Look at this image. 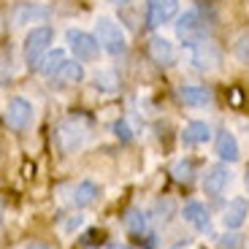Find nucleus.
I'll return each mask as SVG.
<instances>
[{"label": "nucleus", "mask_w": 249, "mask_h": 249, "mask_svg": "<svg viewBox=\"0 0 249 249\" xmlns=\"http://www.w3.org/2000/svg\"><path fill=\"white\" fill-rule=\"evenodd\" d=\"M95 38H98L100 49H106L108 54H122L124 52V33L114 19L98 17V22H95Z\"/></svg>", "instance_id": "nucleus-1"}, {"label": "nucleus", "mask_w": 249, "mask_h": 249, "mask_svg": "<svg viewBox=\"0 0 249 249\" xmlns=\"http://www.w3.org/2000/svg\"><path fill=\"white\" fill-rule=\"evenodd\" d=\"M87 124L81 122V119L71 117L65 119V122L57 127V146H60L62 152H76L84 146V141H87Z\"/></svg>", "instance_id": "nucleus-2"}, {"label": "nucleus", "mask_w": 249, "mask_h": 249, "mask_svg": "<svg viewBox=\"0 0 249 249\" xmlns=\"http://www.w3.org/2000/svg\"><path fill=\"white\" fill-rule=\"evenodd\" d=\"M65 38H68V46H71V52H73V60H79V62L98 60L100 44H98V38H95V36H89V33H84V30H73V27H71V30L65 33Z\"/></svg>", "instance_id": "nucleus-3"}, {"label": "nucleus", "mask_w": 249, "mask_h": 249, "mask_svg": "<svg viewBox=\"0 0 249 249\" xmlns=\"http://www.w3.org/2000/svg\"><path fill=\"white\" fill-rule=\"evenodd\" d=\"M52 38H54L52 27H33V30L27 33V38H25V60L30 62V65H38V60L49 52Z\"/></svg>", "instance_id": "nucleus-4"}, {"label": "nucleus", "mask_w": 249, "mask_h": 249, "mask_svg": "<svg viewBox=\"0 0 249 249\" xmlns=\"http://www.w3.org/2000/svg\"><path fill=\"white\" fill-rule=\"evenodd\" d=\"M193 65L198 71H217L222 65V52L212 41H198L193 46Z\"/></svg>", "instance_id": "nucleus-5"}, {"label": "nucleus", "mask_w": 249, "mask_h": 249, "mask_svg": "<svg viewBox=\"0 0 249 249\" xmlns=\"http://www.w3.org/2000/svg\"><path fill=\"white\" fill-rule=\"evenodd\" d=\"M33 119V103L27 98H11L6 106V122L11 130H25Z\"/></svg>", "instance_id": "nucleus-6"}, {"label": "nucleus", "mask_w": 249, "mask_h": 249, "mask_svg": "<svg viewBox=\"0 0 249 249\" xmlns=\"http://www.w3.org/2000/svg\"><path fill=\"white\" fill-rule=\"evenodd\" d=\"M179 14V0H149L146 3V25H165Z\"/></svg>", "instance_id": "nucleus-7"}, {"label": "nucleus", "mask_w": 249, "mask_h": 249, "mask_svg": "<svg viewBox=\"0 0 249 249\" xmlns=\"http://www.w3.org/2000/svg\"><path fill=\"white\" fill-rule=\"evenodd\" d=\"M200 33H203V25H200L198 11L181 14L179 22H176V36H179L187 46H195L198 41H203V38H200Z\"/></svg>", "instance_id": "nucleus-8"}, {"label": "nucleus", "mask_w": 249, "mask_h": 249, "mask_svg": "<svg viewBox=\"0 0 249 249\" xmlns=\"http://www.w3.org/2000/svg\"><path fill=\"white\" fill-rule=\"evenodd\" d=\"M228 181H231V171H228V162H219V165H212V168L206 171L203 176V193L206 195H219L228 187Z\"/></svg>", "instance_id": "nucleus-9"}, {"label": "nucleus", "mask_w": 249, "mask_h": 249, "mask_svg": "<svg viewBox=\"0 0 249 249\" xmlns=\"http://www.w3.org/2000/svg\"><path fill=\"white\" fill-rule=\"evenodd\" d=\"M181 217H184V222L193 225L195 231L212 233V219H209V212H206V206L198 203V200H190V203H184V209H181Z\"/></svg>", "instance_id": "nucleus-10"}, {"label": "nucleus", "mask_w": 249, "mask_h": 249, "mask_svg": "<svg viewBox=\"0 0 249 249\" xmlns=\"http://www.w3.org/2000/svg\"><path fill=\"white\" fill-rule=\"evenodd\" d=\"M247 217H249V203L244 198H233L222 212V225L228 231H238L247 222Z\"/></svg>", "instance_id": "nucleus-11"}, {"label": "nucleus", "mask_w": 249, "mask_h": 249, "mask_svg": "<svg viewBox=\"0 0 249 249\" xmlns=\"http://www.w3.org/2000/svg\"><path fill=\"white\" fill-rule=\"evenodd\" d=\"M146 49H149V57L157 62V65H171V62L176 60L174 44H171L168 38H162V36H152L149 44H146Z\"/></svg>", "instance_id": "nucleus-12"}, {"label": "nucleus", "mask_w": 249, "mask_h": 249, "mask_svg": "<svg viewBox=\"0 0 249 249\" xmlns=\"http://www.w3.org/2000/svg\"><path fill=\"white\" fill-rule=\"evenodd\" d=\"M179 98L184 100V106L200 108V106H209L212 103V89L203 87V84H184L179 89Z\"/></svg>", "instance_id": "nucleus-13"}, {"label": "nucleus", "mask_w": 249, "mask_h": 249, "mask_svg": "<svg viewBox=\"0 0 249 249\" xmlns=\"http://www.w3.org/2000/svg\"><path fill=\"white\" fill-rule=\"evenodd\" d=\"M212 138V127L200 119H193V122L184 124V130H181V143L184 146H198V143H206Z\"/></svg>", "instance_id": "nucleus-14"}, {"label": "nucleus", "mask_w": 249, "mask_h": 249, "mask_svg": "<svg viewBox=\"0 0 249 249\" xmlns=\"http://www.w3.org/2000/svg\"><path fill=\"white\" fill-rule=\"evenodd\" d=\"M214 149H217L219 160L222 162H236L238 160V141L231 130H219L217 141H214Z\"/></svg>", "instance_id": "nucleus-15"}, {"label": "nucleus", "mask_w": 249, "mask_h": 249, "mask_svg": "<svg viewBox=\"0 0 249 249\" xmlns=\"http://www.w3.org/2000/svg\"><path fill=\"white\" fill-rule=\"evenodd\" d=\"M84 79V65L79 60H65L62 62V68L52 76L54 84H62V87H68V84H79Z\"/></svg>", "instance_id": "nucleus-16"}, {"label": "nucleus", "mask_w": 249, "mask_h": 249, "mask_svg": "<svg viewBox=\"0 0 249 249\" xmlns=\"http://www.w3.org/2000/svg\"><path fill=\"white\" fill-rule=\"evenodd\" d=\"M49 19V8L46 6H33V3H22L14 8V22L17 25H27V22H46Z\"/></svg>", "instance_id": "nucleus-17"}, {"label": "nucleus", "mask_w": 249, "mask_h": 249, "mask_svg": "<svg viewBox=\"0 0 249 249\" xmlns=\"http://www.w3.org/2000/svg\"><path fill=\"white\" fill-rule=\"evenodd\" d=\"M98 195H100V187L95 184V181L84 179V181H79V184H76V190H73V206L84 209V206L95 203V200H98Z\"/></svg>", "instance_id": "nucleus-18"}, {"label": "nucleus", "mask_w": 249, "mask_h": 249, "mask_svg": "<svg viewBox=\"0 0 249 249\" xmlns=\"http://www.w3.org/2000/svg\"><path fill=\"white\" fill-rule=\"evenodd\" d=\"M62 62H65V52L62 49H52V52H46L41 60H38V73L41 76H54L57 71L62 68Z\"/></svg>", "instance_id": "nucleus-19"}, {"label": "nucleus", "mask_w": 249, "mask_h": 249, "mask_svg": "<svg viewBox=\"0 0 249 249\" xmlns=\"http://www.w3.org/2000/svg\"><path fill=\"white\" fill-rule=\"evenodd\" d=\"M124 228L130 233H143V228H146V214L141 209H127V214H124Z\"/></svg>", "instance_id": "nucleus-20"}, {"label": "nucleus", "mask_w": 249, "mask_h": 249, "mask_svg": "<svg viewBox=\"0 0 249 249\" xmlns=\"http://www.w3.org/2000/svg\"><path fill=\"white\" fill-rule=\"evenodd\" d=\"M174 212H176V203L171 198H160L155 203V219H160V222H168Z\"/></svg>", "instance_id": "nucleus-21"}, {"label": "nucleus", "mask_w": 249, "mask_h": 249, "mask_svg": "<svg viewBox=\"0 0 249 249\" xmlns=\"http://www.w3.org/2000/svg\"><path fill=\"white\" fill-rule=\"evenodd\" d=\"M95 87H100V89H117L119 87V79H117V73L114 71H100L98 76H95Z\"/></svg>", "instance_id": "nucleus-22"}, {"label": "nucleus", "mask_w": 249, "mask_h": 249, "mask_svg": "<svg viewBox=\"0 0 249 249\" xmlns=\"http://www.w3.org/2000/svg\"><path fill=\"white\" fill-rule=\"evenodd\" d=\"M233 54H236V60L249 62V33H241V36L236 38V44H233Z\"/></svg>", "instance_id": "nucleus-23"}, {"label": "nucleus", "mask_w": 249, "mask_h": 249, "mask_svg": "<svg viewBox=\"0 0 249 249\" xmlns=\"http://www.w3.org/2000/svg\"><path fill=\"white\" fill-rule=\"evenodd\" d=\"M219 249H241L244 247V236H238V233H225V236L217 238Z\"/></svg>", "instance_id": "nucleus-24"}, {"label": "nucleus", "mask_w": 249, "mask_h": 249, "mask_svg": "<svg viewBox=\"0 0 249 249\" xmlns=\"http://www.w3.org/2000/svg\"><path fill=\"white\" fill-rule=\"evenodd\" d=\"M174 176L179 181H187L190 176H193V160H179L174 165Z\"/></svg>", "instance_id": "nucleus-25"}, {"label": "nucleus", "mask_w": 249, "mask_h": 249, "mask_svg": "<svg viewBox=\"0 0 249 249\" xmlns=\"http://www.w3.org/2000/svg\"><path fill=\"white\" fill-rule=\"evenodd\" d=\"M6 81H11V62L0 57V84H6Z\"/></svg>", "instance_id": "nucleus-26"}, {"label": "nucleus", "mask_w": 249, "mask_h": 249, "mask_svg": "<svg viewBox=\"0 0 249 249\" xmlns=\"http://www.w3.org/2000/svg\"><path fill=\"white\" fill-rule=\"evenodd\" d=\"M114 133H117L122 141H130V138H133V133H130V127H127V122H117V124H114Z\"/></svg>", "instance_id": "nucleus-27"}, {"label": "nucleus", "mask_w": 249, "mask_h": 249, "mask_svg": "<svg viewBox=\"0 0 249 249\" xmlns=\"http://www.w3.org/2000/svg\"><path fill=\"white\" fill-rule=\"evenodd\" d=\"M106 249H130V247H127V244H119V241H117V244H108Z\"/></svg>", "instance_id": "nucleus-28"}, {"label": "nucleus", "mask_w": 249, "mask_h": 249, "mask_svg": "<svg viewBox=\"0 0 249 249\" xmlns=\"http://www.w3.org/2000/svg\"><path fill=\"white\" fill-rule=\"evenodd\" d=\"M106 3H114V6H124V3H130V0H106Z\"/></svg>", "instance_id": "nucleus-29"}, {"label": "nucleus", "mask_w": 249, "mask_h": 249, "mask_svg": "<svg viewBox=\"0 0 249 249\" xmlns=\"http://www.w3.org/2000/svg\"><path fill=\"white\" fill-rule=\"evenodd\" d=\"M27 249H49V247H46V244H30Z\"/></svg>", "instance_id": "nucleus-30"}, {"label": "nucleus", "mask_w": 249, "mask_h": 249, "mask_svg": "<svg viewBox=\"0 0 249 249\" xmlns=\"http://www.w3.org/2000/svg\"><path fill=\"white\" fill-rule=\"evenodd\" d=\"M244 184H247V193H249V168H247V176H244Z\"/></svg>", "instance_id": "nucleus-31"}, {"label": "nucleus", "mask_w": 249, "mask_h": 249, "mask_svg": "<svg viewBox=\"0 0 249 249\" xmlns=\"http://www.w3.org/2000/svg\"><path fill=\"white\" fill-rule=\"evenodd\" d=\"M0 219H3V200H0Z\"/></svg>", "instance_id": "nucleus-32"}, {"label": "nucleus", "mask_w": 249, "mask_h": 249, "mask_svg": "<svg viewBox=\"0 0 249 249\" xmlns=\"http://www.w3.org/2000/svg\"><path fill=\"white\" fill-rule=\"evenodd\" d=\"M0 30H3V22H0Z\"/></svg>", "instance_id": "nucleus-33"}]
</instances>
